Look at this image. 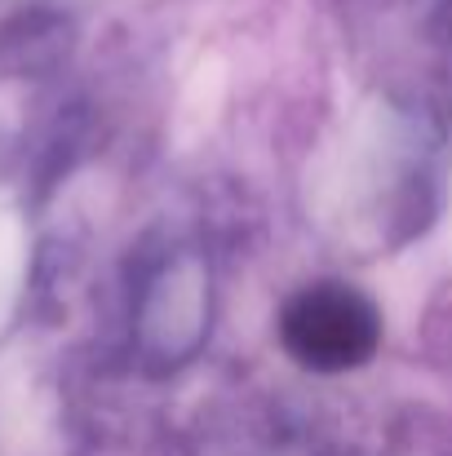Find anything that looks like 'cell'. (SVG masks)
Instances as JSON below:
<instances>
[{
  "label": "cell",
  "mask_w": 452,
  "mask_h": 456,
  "mask_svg": "<svg viewBox=\"0 0 452 456\" xmlns=\"http://www.w3.org/2000/svg\"><path fill=\"white\" fill-rule=\"evenodd\" d=\"M280 346L306 372H355L382 346V310L355 284H306L280 310Z\"/></svg>",
  "instance_id": "6da1fadb"
}]
</instances>
